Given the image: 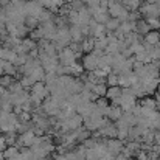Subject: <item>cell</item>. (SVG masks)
<instances>
[{"instance_id":"4","label":"cell","mask_w":160,"mask_h":160,"mask_svg":"<svg viewBox=\"0 0 160 160\" xmlns=\"http://www.w3.org/2000/svg\"><path fill=\"white\" fill-rule=\"evenodd\" d=\"M36 3H39L42 8H48L50 6V3H52V0H34Z\"/></svg>"},{"instance_id":"1","label":"cell","mask_w":160,"mask_h":160,"mask_svg":"<svg viewBox=\"0 0 160 160\" xmlns=\"http://www.w3.org/2000/svg\"><path fill=\"white\" fill-rule=\"evenodd\" d=\"M45 8H42L39 3H36L34 0H30V2H27V5H25V16L27 17H36V19H39V16L42 14V11H44Z\"/></svg>"},{"instance_id":"2","label":"cell","mask_w":160,"mask_h":160,"mask_svg":"<svg viewBox=\"0 0 160 160\" xmlns=\"http://www.w3.org/2000/svg\"><path fill=\"white\" fill-rule=\"evenodd\" d=\"M59 58H61V61H62V62H72V61H73V58H75V54H73L72 50L65 48V50H62V52H61Z\"/></svg>"},{"instance_id":"3","label":"cell","mask_w":160,"mask_h":160,"mask_svg":"<svg viewBox=\"0 0 160 160\" xmlns=\"http://www.w3.org/2000/svg\"><path fill=\"white\" fill-rule=\"evenodd\" d=\"M146 41H148V44H157L160 41V34L159 33H148L146 34Z\"/></svg>"},{"instance_id":"5","label":"cell","mask_w":160,"mask_h":160,"mask_svg":"<svg viewBox=\"0 0 160 160\" xmlns=\"http://www.w3.org/2000/svg\"><path fill=\"white\" fill-rule=\"evenodd\" d=\"M0 8H2V0H0Z\"/></svg>"}]
</instances>
